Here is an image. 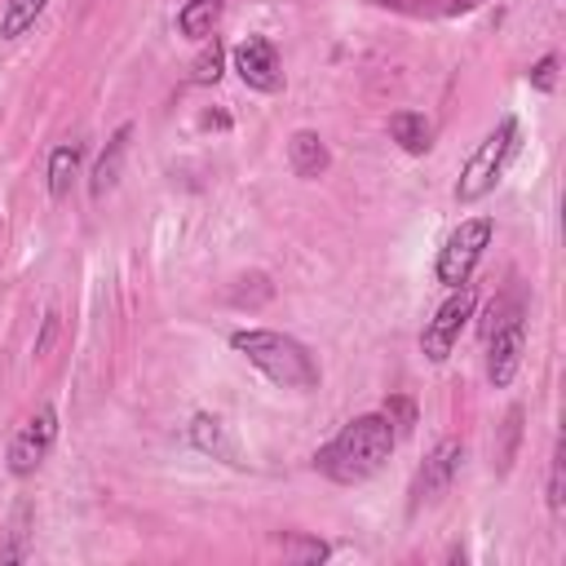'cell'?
<instances>
[{
    "label": "cell",
    "mask_w": 566,
    "mask_h": 566,
    "mask_svg": "<svg viewBox=\"0 0 566 566\" xmlns=\"http://www.w3.org/2000/svg\"><path fill=\"white\" fill-rule=\"evenodd\" d=\"M221 66H226V44H221L217 35H208V40L199 44L195 62H190V80H195V84H217V80H221Z\"/></svg>",
    "instance_id": "obj_17"
},
{
    "label": "cell",
    "mask_w": 566,
    "mask_h": 566,
    "mask_svg": "<svg viewBox=\"0 0 566 566\" xmlns=\"http://www.w3.org/2000/svg\"><path fill=\"white\" fill-rule=\"evenodd\" d=\"M376 4H394V9H411V13H424V9H429V0H376ZM469 4H478V0H447V13H451V9H469Z\"/></svg>",
    "instance_id": "obj_23"
},
{
    "label": "cell",
    "mask_w": 566,
    "mask_h": 566,
    "mask_svg": "<svg viewBox=\"0 0 566 566\" xmlns=\"http://www.w3.org/2000/svg\"><path fill=\"white\" fill-rule=\"evenodd\" d=\"M128 137H133V128L128 124H119L115 133H111V142H106V150L97 155V168H93V199H102L115 181H119V164H124V150H128Z\"/></svg>",
    "instance_id": "obj_13"
},
{
    "label": "cell",
    "mask_w": 566,
    "mask_h": 566,
    "mask_svg": "<svg viewBox=\"0 0 566 566\" xmlns=\"http://www.w3.org/2000/svg\"><path fill=\"white\" fill-rule=\"evenodd\" d=\"M44 4H49V0H9L4 13H0V35H4V40H18L22 31H31L35 18L44 13Z\"/></svg>",
    "instance_id": "obj_16"
},
{
    "label": "cell",
    "mask_w": 566,
    "mask_h": 566,
    "mask_svg": "<svg viewBox=\"0 0 566 566\" xmlns=\"http://www.w3.org/2000/svg\"><path fill=\"white\" fill-rule=\"evenodd\" d=\"M486 340V380L491 389H504L513 385L517 367H522V349H526V314H513L504 318L495 332L482 336Z\"/></svg>",
    "instance_id": "obj_9"
},
{
    "label": "cell",
    "mask_w": 566,
    "mask_h": 566,
    "mask_svg": "<svg viewBox=\"0 0 566 566\" xmlns=\"http://www.w3.org/2000/svg\"><path fill=\"white\" fill-rule=\"evenodd\" d=\"M517 137H522L517 119L504 115V119L473 146V155L464 159V168H460V177H455V199H460V203H478L482 195L495 190V181L504 177L509 159L517 155Z\"/></svg>",
    "instance_id": "obj_3"
},
{
    "label": "cell",
    "mask_w": 566,
    "mask_h": 566,
    "mask_svg": "<svg viewBox=\"0 0 566 566\" xmlns=\"http://www.w3.org/2000/svg\"><path fill=\"white\" fill-rule=\"evenodd\" d=\"M517 438H522V407H509V416H504V447L495 451L500 473H509V464H513V455H517Z\"/></svg>",
    "instance_id": "obj_18"
},
{
    "label": "cell",
    "mask_w": 566,
    "mask_h": 566,
    "mask_svg": "<svg viewBox=\"0 0 566 566\" xmlns=\"http://www.w3.org/2000/svg\"><path fill=\"white\" fill-rule=\"evenodd\" d=\"M53 332H57V314H49V318H44V332H40V340H35V354H49Z\"/></svg>",
    "instance_id": "obj_24"
},
{
    "label": "cell",
    "mask_w": 566,
    "mask_h": 566,
    "mask_svg": "<svg viewBox=\"0 0 566 566\" xmlns=\"http://www.w3.org/2000/svg\"><path fill=\"white\" fill-rule=\"evenodd\" d=\"M75 177H80V146H71V142L53 146L49 150V195L53 199H66L71 186H75Z\"/></svg>",
    "instance_id": "obj_14"
},
{
    "label": "cell",
    "mask_w": 566,
    "mask_h": 566,
    "mask_svg": "<svg viewBox=\"0 0 566 566\" xmlns=\"http://www.w3.org/2000/svg\"><path fill=\"white\" fill-rule=\"evenodd\" d=\"M548 509L562 513V447L553 451V464H548Z\"/></svg>",
    "instance_id": "obj_22"
},
{
    "label": "cell",
    "mask_w": 566,
    "mask_h": 566,
    "mask_svg": "<svg viewBox=\"0 0 566 566\" xmlns=\"http://www.w3.org/2000/svg\"><path fill=\"white\" fill-rule=\"evenodd\" d=\"M53 438H57V407H53V402H40V407L18 424V433H13V442H9V473L31 478V473L49 460Z\"/></svg>",
    "instance_id": "obj_6"
},
{
    "label": "cell",
    "mask_w": 566,
    "mask_h": 566,
    "mask_svg": "<svg viewBox=\"0 0 566 566\" xmlns=\"http://www.w3.org/2000/svg\"><path fill=\"white\" fill-rule=\"evenodd\" d=\"M389 137L407 150V155H424L433 146V124L420 111H394L389 115Z\"/></svg>",
    "instance_id": "obj_12"
},
{
    "label": "cell",
    "mask_w": 566,
    "mask_h": 566,
    "mask_svg": "<svg viewBox=\"0 0 566 566\" xmlns=\"http://www.w3.org/2000/svg\"><path fill=\"white\" fill-rule=\"evenodd\" d=\"M190 442L203 451V455H212V460H226V464H234V469H243V460H239V447H234V438H230V429L217 420V416H208V411H199L195 420H190Z\"/></svg>",
    "instance_id": "obj_11"
},
{
    "label": "cell",
    "mask_w": 566,
    "mask_h": 566,
    "mask_svg": "<svg viewBox=\"0 0 566 566\" xmlns=\"http://www.w3.org/2000/svg\"><path fill=\"white\" fill-rule=\"evenodd\" d=\"M234 62V75L256 88V93H279L283 88V62H279V49L265 40V35H243L230 53Z\"/></svg>",
    "instance_id": "obj_8"
},
{
    "label": "cell",
    "mask_w": 566,
    "mask_h": 566,
    "mask_svg": "<svg viewBox=\"0 0 566 566\" xmlns=\"http://www.w3.org/2000/svg\"><path fill=\"white\" fill-rule=\"evenodd\" d=\"M398 447L394 424L385 420V411H363L354 416L327 447H318L314 469L340 486H358L371 473H380V464L389 460V451Z\"/></svg>",
    "instance_id": "obj_1"
},
{
    "label": "cell",
    "mask_w": 566,
    "mask_h": 566,
    "mask_svg": "<svg viewBox=\"0 0 566 566\" xmlns=\"http://www.w3.org/2000/svg\"><path fill=\"white\" fill-rule=\"evenodd\" d=\"M283 553H287L292 562H323V557H327V544L301 539V535H283Z\"/></svg>",
    "instance_id": "obj_19"
},
{
    "label": "cell",
    "mask_w": 566,
    "mask_h": 566,
    "mask_svg": "<svg viewBox=\"0 0 566 566\" xmlns=\"http://www.w3.org/2000/svg\"><path fill=\"white\" fill-rule=\"evenodd\" d=\"M491 234H495V221H491V217H464V221L447 234V243L438 248V265H433L438 283H442V287L469 283V279H473V265H478L482 252L491 248Z\"/></svg>",
    "instance_id": "obj_4"
},
{
    "label": "cell",
    "mask_w": 566,
    "mask_h": 566,
    "mask_svg": "<svg viewBox=\"0 0 566 566\" xmlns=\"http://www.w3.org/2000/svg\"><path fill=\"white\" fill-rule=\"evenodd\" d=\"M230 349L243 354L261 376H270V380L283 385V389L310 394V389H318V380H323L314 354H310L296 336H287V332H274V327H239V332L230 336Z\"/></svg>",
    "instance_id": "obj_2"
},
{
    "label": "cell",
    "mask_w": 566,
    "mask_h": 566,
    "mask_svg": "<svg viewBox=\"0 0 566 566\" xmlns=\"http://www.w3.org/2000/svg\"><path fill=\"white\" fill-rule=\"evenodd\" d=\"M217 18H221V0H181V9H177V27L190 40H208Z\"/></svg>",
    "instance_id": "obj_15"
},
{
    "label": "cell",
    "mask_w": 566,
    "mask_h": 566,
    "mask_svg": "<svg viewBox=\"0 0 566 566\" xmlns=\"http://www.w3.org/2000/svg\"><path fill=\"white\" fill-rule=\"evenodd\" d=\"M473 310H478V292H473L469 283L451 287L447 301L433 310V318H429L424 332H420V354H424L429 363H447L451 349H455V340H460V332L469 327Z\"/></svg>",
    "instance_id": "obj_5"
},
{
    "label": "cell",
    "mask_w": 566,
    "mask_h": 566,
    "mask_svg": "<svg viewBox=\"0 0 566 566\" xmlns=\"http://www.w3.org/2000/svg\"><path fill=\"white\" fill-rule=\"evenodd\" d=\"M385 420H389L394 433L402 438V433H411V424H416V407H411L407 398H389V402H385Z\"/></svg>",
    "instance_id": "obj_20"
},
{
    "label": "cell",
    "mask_w": 566,
    "mask_h": 566,
    "mask_svg": "<svg viewBox=\"0 0 566 566\" xmlns=\"http://www.w3.org/2000/svg\"><path fill=\"white\" fill-rule=\"evenodd\" d=\"M460 464H464V442H460V438H438V442H433V451L424 455V464H420V469H416V478H411V500H407V509H411V513H420L424 504L442 500V495H447V486L455 482Z\"/></svg>",
    "instance_id": "obj_7"
},
{
    "label": "cell",
    "mask_w": 566,
    "mask_h": 566,
    "mask_svg": "<svg viewBox=\"0 0 566 566\" xmlns=\"http://www.w3.org/2000/svg\"><path fill=\"white\" fill-rule=\"evenodd\" d=\"M287 164H292V172H296L301 181H314V177H323V172L332 168L327 142H323L314 128H296V133L287 137Z\"/></svg>",
    "instance_id": "obj_10"
},
{
    "label": "cell",
    "mask_w": 566,
    "mask_h": 566,
    "mask_svg": "<svg viewBox=\"0 0 566 566\" xmlns=\"http://www.w3.org/2000/svg\"><path fill=\"white\" fill-rule=\"evenodd\" d=\"M553 71H557V57H553V53H544V57L531 66V84H535L539 93H553Z\"/></svg>",
    "instance_id": "obj_21"
}]
</instances>
